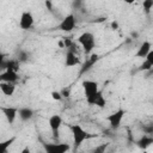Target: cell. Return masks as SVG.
I'll return each instance as SVG.
<instances>
[{
    "label": "cell",
    "instance_id": "1",
    "mask_svg": "<svg viewBox=\"0 0 153 153\" xmlns=\"http://www.w3.org/2000/svg\"><path fill=\"white\" fill-rule=\"evenodd\" d=\"M71 129V133H72V137H73V145H74V148H79L82 142L87 139H90L92 135H90L80 124H72L69 127Z\"/></svg>",
    "mask_w": 153,
    "mask_h": 153
},
{
    "label": "cell",
    "instance_id": "2",
    "mask_svg": "<svg viewBox=\"0 0 153 153\" xmlns=\"http://www.w3.org/2000/svg\"><path fill=\"white\" fill-rule=\"evenodd\" d=\"M76 41L81 45V48L86 55L92 54V51L96 47V38H94V35L92 32H88V31L82 32L81 35H79Z\"/></svg>",
    "mask_w": 153,
    "mask_h": 153
},
{
    "label": "cell",
    "instance_id": "3",
    "mask_svg": "<svg viewBox=\"0 0 153 153\" xmlns=\"http://www.w3.org/2000/svg\"><path fill=\"white\" fill-rule=\"evenodd\" d=\"M45 153H67L71 149L69 143L66 142H43Z\"/></svg>",
    "mask_w": 153,
    "mask_h": 153
},
{
    "label": "cell",
    "instance_id": "4",
    "mask_svg": "<svg viewBox=\"0 0 153 153\" xmlns=\"http://www.w3.org/2000/svg\"><path fill=\"white\" fill-rule=\"evenodd\" d=\"M126 115V110L124 109H118L114 112H111L110 115L106 116V121L109 122L110 124V128L112 130H116L121 127V123H122V120Z\"/></svg>",
    "mask_w": 153,
    "mask_h": 153
},
{
    "label": "cell",
    "instance_id": "5",
    "mask_svg": "<svg viewBox=\"0 0 153 153\" xmlns=\"http://www.w3.org/2000/svg\"><path fill=\"white\" fill-rule=\"evenodd\" d=\"M75 25H76L75 16L73 13H69L61 19V22L57 25V29L61 31H65V32H71L75 29Z\"/></svg>",
    "mask_w": 153,
    "mask_h": 153
},
{
    "label": "cell",
    "instance_id": "6",
    "mask_svg": "<svg viewBox=\"0 0 153 153\" xmlns=\"http://www.w3.org/2000/svg\"><path fill=\"white\" fill-rule=\"evenodd\" d=\"M48 124L50 127V130L53 133V136L55 139L59 137V133H60V129L63 124V120L60 115H51L48 120Z\"/></svg>",
    "mask_w": 153,
    "mask_h": 153
},
{
    "label": "cell",
    "instance_id": "7",
    "mask_svg": "<svg viewBox=\"0 0 153 153\" xmlns=\"http://www.w3.org/2000/svg\"><path fill=\"white\" fill-rule=\"evenodd\" d=\"M81 87H82L85 98H88V97H91L92 94H94L99 91V84L94 80H88V79L84 80L81 82Z\"/></svg>",
    "mask_w": 153,
    "mask_h": 153
},
{
    "label": "cell",
    "instance_id": "8",
    "mask_svg": "<svg viewBox=\"0 0 153 153\" xmlns=\"http://www.w3.org/2000/svg\"><path fill=\"white\" fill-rule=\"evenodd\" d=\"M35 24V18L30 11H24L19 18V26L22 30H30Z\"/></svg>",
    "mask_w": 153,
    "mask_h": 153
},
{
    "label": "cell",
    "instance_id": "9",
    "mask_svg": "<svg viewBox=\"0 0 153 153\" xmlns=\"http://www.w3.org/2000/svg\"><path fill=\"white\" fill-rule=\"evenodd\" d=\"M86 102H87L90 105H94V106L100 108V109L105 108V105H106V99H105V97L103 96V91H102V90H99L97 93L92 94L91 97L86 98Z\"/></svg>",
    "mask_w": 153,
    "mask_h": 153
},
{
    "label": "cell",
    "instance_id": "10",
    "mask_svg": "<svg viewBox=\"0 0 153 153\" xmlns=\"http://www.w3.org/2000/svg\"><path fill=\"white\" fill-rule=\"evenodd\" d=\"M65 65H66V67H75V66L81 65L78 54H76L73 49H69V50L67 51L66 59H65Z\"/></svg>",
    "mask_w": 153,
    "mask_h": 153
},
{
    "label": "cell",
    "instance_id": "11",
    "mask_svg": "<svg viewBox=\"0 0 153 153\" xmlns=\"http://www.w3.org/2000/svg\"><path fill=\"white\" fill-rule=\"evenodd\" d=\"M1 111L6 118V121L12 124L14 123L17 116H18V109L17 108H13V106H7V108H1Z\"/></svg>",
    "mask_w": 153,
    "mask_h": 153
},
{
    "label": "cell",
    "instance_id": "12",
    "mask_svg": "<svg viewBox=\"0 0 153 153\" xmlns=\"http://www.w3.org/2000/svg\"><path fill=\"white\" fill-rule=\"evenodd\" d=\"M18 73L11 72V71H4L0 73V82H10L14 84L18 80Z\"/></svg>",
    "mask_w": 153,
    "mask_h": 153
},
{
    "label": "cell",
    "instance_id": "13",
    "mask_svg": "<svg viewBox=\"0 0 153 153\" xmlns=\"http://www.w3.org/2000/svg\"><path fill=\"white\" fill-rule=\"evenodd\" d=\"M151 50H152V43H151L149 41H145V42L139 47V49H137L135 56L139 57V59H145V57L147 56V54H148Z\"/></svg>",
    "mask_w": 153,
    "mask_h": 153
},
{
    "label": "cell",
    "instance_id": "14",
    "mask_svg": "<svg viewBox=\"0 0 153 153\" xmlns=\"http://www.w3.org/2000/svg\"><path fill=\"white\" fill-rule=\"evenodd\" d=\"M153 67V50H151L147 56L145 57L143 62L140 65L139 67V71H151Z\"/></svg>",
    "mask_w": 153,
    "mask_h": 153
},
{
    "label": "cell",
    "instance_id": "15",
    "mask_svg": "<svg viewBox=\"0 0 153 153\" xmlns=\"http://www.w3.org/2000/svg\"><path fill=\"white\" fill-rule=\"evenodd\" d=\"M0 91L2 92L4 96L11 97L16 92V85L10 84V82H0Z\"/></svg>",
    "mask_w": 153,
    "mask_h": 153
},
{
    "label": "cell",
    "instance_id": "16",
    "mask_svg": "<svg viewBox=\"0 0 153 153\" xmlns=\"http://www.w3.org/2000/svg\"><path fill=\"white\" fill-rule=\"evenodd\" d=\"M18 116L22 121H29L33 116V110L30 108H20L18 109Z\"/></svg>",
    "mask_w": 153,
    "mask_h": 153
},
{
    "label": "cell",
    "instance_id": "17",
    "mask_svg": "<svg viewBox=\"0 0 153 153\" xmlns=\"http://www.w3.org/2000/svg\"><path fill=\"white\" fill-rule=\"evenodd\" d=\"M98 60V55H96V54H92L88 59H87V62H85V65L82 66V68H81V71H80V74H82V73H85L86 71H88L94 63H96V61Z\"/></svg>",
    "mask_w": 153,
    "mask_h": 153
},
{
    "label": "cell",
    "instance_id": "18",
    "mask_svg": "<svg viewBox=\"0 0 153 153\" xmlns=\"http://www.w3.org/2000/svg\"><path fill=\"white\" fill-rule=\"evenodd\" d=\"M4 69H5V71H11V72L18 73V71H19V63H18L17 60L6 61L5 65H4Z\"/></svg>",
    "mask_w": 153,
    "mask_h": 153
},
{
    "label": "cell",
    "instance_id": "19",
    "mask_svg": "<svg viewBox=\"0 0 153 153\" xmlns=\"http://www.w3.org/2000/svg\"><path fill=\"white\" fill-rule=\"evenodd\" d=\"M14 140H16V137L13 136V137H10L7 140L1 141L0 142V153H7V149L11 147V145L14 142Z\"/></svg>",
    "mask_w": 153,
    "mask_h": 153
},
{
    "label": "cell",
    "instance_id": "20",
    "mask_svg": "<svg viewBox=\"0 0 153 153\" xmlns=\"http://www.w3.org/2000/svg\"><path fill=\"white\" fill-rule=\"evenodd\" d=\"M152 142H153V139H152L151 136L143 135V137H141V140H140L137 143H139V146H140V147H142V148H146V147H148V146H149Z\"/></svg>",
    "mask_w": 153,
    "mask_h": 153
},
{
    "label": "cell",
    "instance_id": "21",
    "mask_svg": "<svg viewBox=\"0 0 153 153\" xmlns=\"http://www.w3.org/2000/svg\"><path fill=\"white\" fill-rule=\"evenodd\" d=\"M142 5H143V10L147 13H149L151 10H152V7H153V0H145Z\"/></svg>",
    "mask_w": 153,
    "mask_h": 153
},
{
    "label": "cell",
    "instance_id": "22",
    "mask_svg": "<svg viewBox=\"0 0 153 153\" xmlns=\"http://www.w3.org/2000/svg\"><path fill=\"white\" fill-rule=\"evenodd\" d=\"M63 44H65V48H67L68 50H69V49H72V48L74 47V43H73V41H72L71 38H68V37L63 38Z\"/></svg>",
    "mask_w": 153,
    "mask_h": 153
},
{
    "label": "cell",
    "instance_id": "23",
    "mask_svg": "<svg viewBox=\"0 0 153 153\" xmlns=\"http://www.w3.org/2000/svg\"><path fill=\"white\" fill-rule=\"evenodd\" d=\"M106 147H108V143H103V145H100V146H97V147L94 148L93 153H105Z\"/></svg>",
    "mask_w": 153,
    "mask_h": 153
},
{
    "label": "cell",
    "instance_id": "24",
    "mask_svg": "<svg viewBox=\"0 0 153 153\" xmlns=\"http://www.w3.org/2000/svg\"><path fill=\"white\" fill-rule=\"evenodd\" d=\"M50 96H51V98H53L54 100H61V99H62L61 92H57V91H53V92L50 93Z\"/></svg>",
    "mask_w": 153,
    "mask_h": 153
},
{
    "label": "cell",
    "instance_id": "25",
    "mask_svg": "<svg viewBox=\"0 0 153 153\" xmlns=\"http://www.w3.org/2000/svg\"><path fill=\"white\" fill-rule=\"evenodd\" d=\"M5 57H6V55L2 54V53H0V68H4V65H5V62H6Z\"/></svg>",
    "mask_w": 153,
    "mask_h": 153
},
{
    "label": "cell",
    "instance_id": "26",
    "mask_svg": "<svg viewBox=\"0 0 153 153\" xmlns=\"http://www.w3.org/2000/svg\"><path fill=\"white\" fill-rule=\"evenodd\" d=\"M19 153H31V149H30V147H29V146H25V147H24Z\"/></svg>",
    "mask_w": 153,
    "mask_h": 153
}]
</instances>
